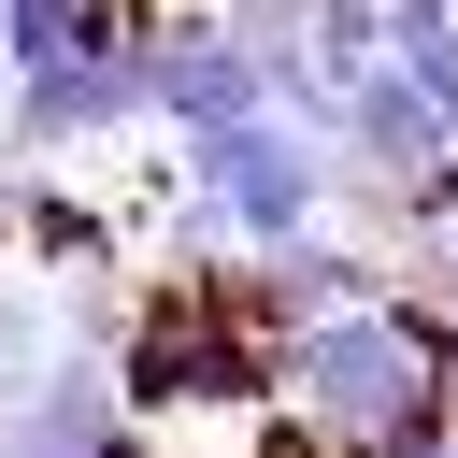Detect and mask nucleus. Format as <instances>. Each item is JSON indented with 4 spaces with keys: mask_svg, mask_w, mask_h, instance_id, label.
Returning a JSON list of instances; mask_svg holds the SVG:
<instances>
[{
    "mask_svg": "<svg viewBox=\"0 0 458 458\" xmlns=\"http://www.w3.org/2000/svg\"><path fill=\"white\" fill-rule=\"evenodd\" d=\"M444 329L415 286H372L315 329H286V415L315 429V458H401V444H444L458 429V386H444Z\"/></svg>",
    "mask_w": 458,
    "mask_h": 458,
    "instance_id": "obj_1",
    "label": "nucleus"
},
{
    "mask_svg": "<svg viewBox=\"0 0 458 458\" xmlns=\"http://www.w3.org/2000/svg\"><path fill=\"white\" fill-rule=\"evenodd\" d=\"M186 200H200L243 258H272V243H315V229H329L344 157H329V129H301V114H229V129L186 143Z\"/></svg>",
    "mask_w": 458,
    "mask_h": 458,
    "instance_id": "obj_2",
    "label": "nucleus"
},
{
    "mask_svg": "<svg viewBox=\"0 0 458 458\" xmlns=\"http://www.w3.org/2000/svg\"><path fill=\"white\" fill-rule=\"evenodd\" d=\"M129 429V386H114V344H43L29 372H0V458H114Z\"/></svg>",
    "mask_w": 458,
    "mask_h": 458,
    "instance_id": "obj_3",
    "label": "nucleus"
},
{
    "mask_svg": "<svg viewBox=\"0 0 458 458\" xmlns=\"http://www.w3.org/2000/svg\"><path fill=\"white\" fill-rule=\"evenodd\" d=\"M143 100L172 114V143L229 129V114H272V72L243 57V29L215 0H157V43H143Z\"/></svg>",
    "mask_w": 458,
    "mask_h": 458,
    "instance_id": "obj_4",
    "label": "nucleus"
},
{
    "mask_svg": "<svg viewBox=\"0 0 458 458\" xmlns=\"http://www.w3.org/2000/svg\"><path fill=\"white\" fill-rule=\"evenodd\" d=\"M114 458H157V429H114Z\"/></svg>",
    "mask_w": 458,
    "mask_h": 458,
    "instance_id": "obj_5",
    "label": "nucleus"
},
{
    "mask_svg": "<svg viewBox=\"0 0 458 458\" xmlns=\"http://www.w3.org/2000/svg\"><path fill=\"white\" fill-rule=\"evenodd\" d=\"M401 458H458V429H444V444H401Z\"/></svg>",
    "mask_w": 458,
    "mask_h": 458,
    "instance_id": "obj_6",
    "label": "nucleus"
},
{
    "mask_svg": "<svg viewBox=\"0 0 458 458\" xmlns=\"http://www.w3.org/2000/svg\"><path fill=\"white\" fill-rule=\"evenodd\" d=\"M444 229H458V215H444Z\"/></svg>",
    "mask_w": 458,
    "mask_h": 458,
    "instance_id": "obj_7",
    "label": "nucleus"
}]
</instances>
